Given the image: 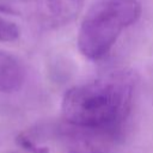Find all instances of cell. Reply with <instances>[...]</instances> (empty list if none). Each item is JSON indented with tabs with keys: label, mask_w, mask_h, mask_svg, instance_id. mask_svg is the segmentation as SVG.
<instances>
[{
	"label": "cell",
	"mask_w": 153,
	"mask_h": 153,
	"mask_svg": "<svg viewBox=\"0 0 153 153\" xmlns=\"http://www.w3.org/2000/svg\"><path fill=\"white\" fill-rule=\"evenodd\" d=\"M135 90V74L128 69L106 72L75 85L62 98L63 124L109 146L124 131Z\"/></svg>",
	"instance_id": "6da1fadb"
},
{
	"label": "cell",
	"mask_w": 153,
	"mask_h": 153,
	"mask_svg": "<svg viewBox=\"0 0 153 153\" xmlns=\"http://www.w3.org/2000/svg\"><path fill=\"white\" fill-rule=\"evenodd\" d=\"M141 14L136 0H97L86 12L78 32V48L90 59L106 55L122 31L133 25Z\"/></svg>",
	"instance_id": "7a4b0ae2"
},
{
	"label": "cell",
	"mask_w": 153,
	"mask_h": 153,
	"mask_svg": "<svg viewBox=\"0 0 153 153\" xmlns=\"http://www.w3.org/2000/svg\"><path fill=\"white\" fill-rule=\"evenodd\" d=\"M25 71L20 61L13 55L0 50V93H10L20 88Z\"/></svg>",
	"instance_id": "3957f363"
},
{
	"label": "cell",
	"mask_w": 153,
	"mask_h": 153,
	"mask_svg": "<svg viewBox=\"0 0 153 153\" xmlns=\"http://www.w3.org/2000/svg\"><path fill=\"white\" fill-rule=\"evenodd\" d=\"M84 0H45L50 19L54 24H66L81 10Z\"/></svg>",
	"instance_id": "277c9868"
},
{
	"label": "cell",
	"mask_w": 153,
	"mask_h": 153,
	"mask_svg": "<svg viewBox=\"0 0 153 153\" xmlns=\"http://www.w3.org/2000/svg\"><path fill=\"white\" fill-rule=\"evenodd\" d=\"M19 35L20 31L16 23L0 17V42H13Z\"/></svg>",
	"instance_id": "5b68a950"
},
{
	"label": "cell",
	"mask_w": 153,
	"mask_h": 153,
	"mask_svg": "<svg viewBox=\"0 0 153 153\" xmlns=\"http://www.w3.org/2000/svg\"><path fill=\"white\" fill-rule=\"evenodd\" d=\"M17 142L20 147L25 148L30 153H48V148L44 146H39L36 141H33L30 136L26 134H19L17 136Z\"/></svg>",
	"instance_id": "8992f818"
}]
</instances>
